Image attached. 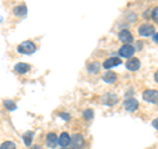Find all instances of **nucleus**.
I'll return each instance as SVG.
<instances>
[{
    "label": "nucleus",
    "instance_id": "obj_5",
    "mask_svg": "<svg viewBox=\"0 0 158 149\" xmlns=\"http://www.w3.org/2000/svg\"><path fill=\"white\" fill-rule=\"evenodd\" d=\"M154 32H156V27L153 25V24H149V23L141 24V25L138 27V34H140L141 37H149Z\"/></svg>",
    "mask_w": 158,
    "mask_h": 149
},
{
    "label": "nucleus",
    "instance_id": "obj_8",
    "mask_svg": "<svg viewBox=\"0 0 158 149\" xmlns=\"http://www.w3.org/2000/svg\"><path fill=\"white\" fill-rule=\"evenodd\" d=\"M121 58H118V57H110V58H107L104 62L102 63V66L106 69V70H110V69L112 67H116L118 65H121Z\"/></svg>",
    "mask_w": 158,
    "mask_h": 149
},
{
    "label": "nucleus",
    "instance_id": "obj_17",
    "mask_svg": "<svg viewBox=\"0 0 158 149\" xmlns=\"http://www.w3.org/2000/svg\"><path fill=\"white\" fill-rule=\"evenodd\" d=\"M33 138H34V133L33 132H27L23 135V140H24V144L27 147H32V143H33Z\"/></svg>",
    "mask_w": 158,
    "mask_h": 149
},
{
    "label": "nucleus",
    "instance_id": "obj_20",
    "mask_svg": "<svg viewBox=\"0 0 158 149\" xmlns=\"http://www.w3.org/2000/svg\"><path fill=\"white\" fill-rule=\"evenodd\" d=\"M83 119H85L86 121H91L94 119V110H91V108H87V110L83 111Z\"/></svg>",
    "mask_w": 158,
    "mask_h": 149
},
{
    "label": "nucleus",
    "instance_id": "obj_3",
    "mask_svg": "<svg viewBox=\"0 0 158 149\" xmlns=\"http://www.w3.org/2000/svg\"><path fill=\"white\" fill-rule=\"evenodd\" d=\"M123 107H124V110L128 111V112H135L138 110V107H140V103L136 98L133 96H129L127 98L124 102H123Z\"/></svg>",
    "mask_w": 158,
    "mask_h": 149
},
{
    "label": "nucleus",
    "instance_id": "obj_10",
    "mask_svg": "<svg viewBox=\"0 0 158 149\" xmlns=\"http://www.w3.org/2000/svg\"><path fill=\"white\" fill-rule=\"evenodd\" d=\"M118 40L124 44H132L135 38H133V34L131 31H128V29H121V31L118 32Z\"/></svg>",
    "mask_w": 158,
    "mask_h": 149
},
{
    "label": "nucleus",
    "instance_id": "obj_12",
    "mask_svg": "<svg viewBox=\"0 0 158 149\" xmlns=\"http://www.w3.org/2000/svg\"><path fill=\"white\" fill-rule=\"evenodd\" d=\"M13 70L16 73H19V74H27L28 71H31V65L27 63V62H19V63L15 65Z\"/></svg>",
    "mask_w": 158,
    "mask_h": 149
},
{
    "label": "nucleus",
    "instance_id": "obj_18",
    "mask_svg": "<svg viewBox=\"0 0 158 149\" xmlns=\"http://www.w3.org/2000/svg\"><path fill=\"white\" fill-rule=\"evenodd\" d=\"M0 149H17V145L11 140H7V141H3L0 144Z\"/></svg>",
    "mask_w": 158,
    "mask_h": 149
},
{
    "label": "nucleus",
    "instance_id": "obj_28",
    "mask_svg": "<svg viewBox=\"0 0 158 149\" xmlns=\"http://www.w3.org/2000/svg\"><path fill=\"white\" fill-rule=\"evenodd\" d=\"M61 149H67V148H61Z\"/></svg>",
    "mask_w": 158,
    "mask_h": 149
},
{
    "label": "nucleus",
    "instance_id": "obj_26",
    "mask_svg": "<svg viewBox=\"0 0 158 149\" xmlns=\"http://www.w3.org/2000/svg\"><path fill=\"white\" fill-rule=\"evenodd\" d=\"M157 124H158V120H157V119H154V121H153V127H154L156 130H157Z\"/></svg>",
    "mask_w": 158,
    "mask_h": 149
},
{
    "label": "nucleus",
    "instance_id": "obj_27",
    "mask_svg": "<svg viewBox=\"0 0 158 149\" xmlns=\"http://www.w3.org/2000/svg\"><path fill=\"white\" fill-rule=\"evenodd\" d=\"M31 149H42V148H41V145H33V147H31Z\"/></svg>",
    "mask_w": 158,
    "mask_h": 149
},
{
    "label": "nucleus",
    "instance_id": "obj_1",
    "mask_svg": "<svg viewBox=\"0 0 158 149\" xmlns=\"http://www.w3.org/2000/svg\"><path fill=\"white\" fill-rule=\"evenodd\" d=\"M37 50V46L36 44L31 40H28V41H23L21 44H19L17 46V52L20 54H24V56H32V54Z\"/></svg>",
    "mask_w": 158,
    "mask_h": 149
},
{
    "label": "nucleus",
    "instance_id": "obj_22",
    "mask_svg": "<svg viewBox=\"0 0 158 149\" xmlns=\"http://www.w3.org/2000/svg\"><path fill=\"white\" fill-rule=\"evenodd\" d=\"M152 19H153V21H154L156 24L158 23V8L157 7L152 11Z\"/></svg>",
    "mask_w": 158,
    "mask_h": 149
},
{
    "label": "nucleus",
    "instance_id": "obj_6",
    "mask_svg": "<svg viewBox=\"0 0 158 149\" xmlns=\"http://www.w3.org/2000/svg\"><path fill=\"white\" fill-rule=\"evenodd\" d=\"M142 99H144L145 102H149V103H154L157 104V99H158V91L153 90V88H148L142 92Z\"/></svg>",
    "mask_w": 158,
    "mask_h": 149
},
{
    "label": "nucleus",
    "instance_id": "obj_9",
    "mask_svg": "<svg viewBox=\"0 0 158 149\" xmlns=\"http://www.w3.org/2000/svg\"><path fill=\"white\" fill-rule=\"evenodd\" d=\"M125 67L129 71H137L141 67V61L137 57H132L125 62Z\"/></svg>",
    "mask_w": 158,
    "mask_h": 149
},
{
    "label": "nucleus",
    "instance_id": "obj_25",
    "mask_svg": "<svg viewBox=\"0 0 158 149\" xmlns=\"http://www.w3.org/2000/svg\"><path fill=\"white\" fill-rule=\"evenodd\" d=\"M136 44H138V45H137V49H141L142 46H144V42H141V41H138V42H136Z\"/></svg>",
    "mask_w": 158,
    "mask_h": 149
},
{
    "label": "nucleus",
    "instance_id": "obj_4",
    "mask_svg": "<svg viewBox=\"0 0 158 149\" xmlns=\"http://www.w3.org/2000/svg\"><path fill=\"white\" fill-rule=\"evenodd\" d=\"M70 147H71V149H85L86 140H85V137H83V135H81V133H75V135H73Z\"/></svg>",
    "mask_w": 158,
    "mask_h": 149
},
{
    "label": "nucleus",
    "instance_id": "obj_13",
    "mask_svg": "<svg viewBox=\"0 0 158 149\" xmlns=\"http://www.w3.org/2000/svg\"><path fill=\"white\" fill-rule=\"evenodd\" d=\"M12 13L17 17H24V16H27V13H28V8H27L25 4H19V6H16L13 8Z\"/></svg>",
    "mask_w": 158,
    "mask_h": 149
},
{
    "label": "nucleus",
    "instance_id": "obj_23",
    "mask_svg": "<svg viewBox=\"0 0 158 149\" xmlns=\"http://www.w3.org/2000/svg\"><path fill=\"white\" fill-rule=\"evenodd\" d=\"M58 116H61L62 119H63V120H70V119H71V115H70V113H69V112H58Z\"/></svg>",
    "mask_w": 158,
    "mask_h": 149
},
{
    "label": "nucleus",
    "instance_id": "obj_24",
    "mask_svg": "<svg viewBox=\"0 0 158 149\" xmlns=\"http://www.w3.org/2000/svg\"><path fill=\"white\" fill-rule=\"evenodd\" d=\"M152 36H153V41H154V44H157L158 42V34H157V32H154Z\"/></svg>",
    "mask_w": 158,
    "mask_h": 149
},
{
    "label": "nucleus",
    "instance_id": "obj_11",
    "mask_svg": "<svg viewBox=\"0 0 158 149\" xmlns=\"http://www.w3.org/2000/svg\"><path fill=\"white\" fill-rule=\"evenodd\" d=\"M71 144V135H69L67 132H62L58 136V145H61L62 148H67Z\"/></svg>",
    "mask_w": 158,
    "mask_h": 149
},
{
    "label": "nucleus",
    "instance_id": "obj_14",
    "mask_svg": "<svg viewBox=\"0 0 158 149\" xmlns=\"http://www.w3.org/2000/svg\"><path fill=\"white\" fill-rule=\"evenodd\" d=\"M118 102V96L115 95V94H106L103 96V103L106 106H115V104Z\"/></svg>",
    "mask_w": 158,
    "mask_h": 149
},
{
    "label": "nucleus",
    "instance_id": "obj_21",
    "mask_svg": "<svg viewBox=\"0 0 158 149\" xmlns=\"http://www.w3.org/2000/svg\"><path fill=\"white\" fill-rule=\"evenodd\" d=\"M127 19H128V20H129V21H132V23H135V21H136V20H137V15H136L135 12H132V13H131V12H128V13H127Z\"/></svg>",
    "mask_w": 158,
    "mask_h": 149
},
{
    "label": "nucleus",
    "instance_id": "obj_19",
    "mask_svg": "<svg viewBox=\"0 0 158 149\" xmlns=\"http://www.w3.org/2000/svg\"><path fill=\"white\" fill-rule=\"evenodd\" d=\"M4 107L7 108L8 111H15L17 108V106H16V103H15L13 100H11V99H7V100H4Z\"/></svg>",
    "mask_w": 158,
    "mask_h": 149
},
{
    "label": "nucleus",
    "instance_id": "obj_15",
    "mask_svg": "<svg viewBox=\"0 0 158 149\" xmlns=\"http://www.w3.org/2000/svg\"><path fill=\"white\" fill-rule=\"evenodd\" d=\"M102 79L106 83H115L117 81V74L113 73V71H107L102 75Z\"/></svg>",
    "mask_w": 158,
    "mask_h": 149
},
{
    "label": "nucleus",
    "instance_id": "obj_16",
    "mask_svg": "<svg viewBox=\"0 0 158 149\" xmlns=\"http://www.w3.org/2000/svg\"><path fill=\"white\" fill-rule=\"evenodd\" d=\"M99 70H100V62H91V63H88V66H87V71L88 73H91V74H96L99 73Z\"/></svg>",
    "mask_w": 158,
    "mask_h": 149
},
{
    "label": "nucleus",
    "instance_id": "obj_2",
    "mask_svg": "<svg viewBox=\"0 0 158 149\" xmlns=\"http://www.w3.org/2000/svg\"><path fill=\"white\" fill-rule=\"evenodd\" d=\"M136 53V48L131 45V44H124L120 49H118V58H127L129 59L133 57V54Z\"/></svg>",
    "mask_w": 158,
    "mask_h": 149
},
{
    "label": "nucleus",
    "instance_id": "obj_7",
    "mask_svg": "<svg viewBox=\"0 0 158 149\" xmlns=\"http://www.w3.org/2000/svg\"><path fill=\"white\" fill-rule=\"evenodd\" d=\"M45 144H46V147L50 148V149L57 148V145H58V135L56 132H49L46 135V137H45Z\"/></svg>",
    "mask_w": 158,
    "mask_h": 149
}]
</instances>
